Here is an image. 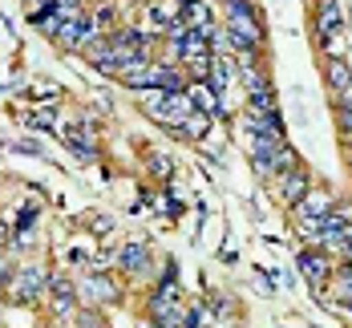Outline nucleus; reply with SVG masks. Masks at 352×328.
I'll return each instance as SVG.
<instances>
[{
  "instance_id": "1",
  "label": "nucleus",
  "mask_w": 352,
  "mask_h": 328,
  "mask_svg": "<svg viewBox=\"0 0 352 328\" xmlns=\"http://www.w3.org/2000/svg\"><path fill=\"white\" fill-rule=\"evenodd\" d=\"M223 36H227V45L239 49V53L259 49L263 29H259V17H255V8H251L247 0H231V4H227V33Z\"/></svg>"
},
{
  "instance_id": "2",
  "label": "nucleus",
  "mask_w": 352,
  "mask_h": 328,
  "mask_svg": "<svg viewBox=\"0 0 352 328\" xmlns=\"http://www.w3.org/2000/svg\"><path fill=\"white\" fill-rule=\"evenodd\" d=\"M45 284H49L45 267H36V263H21V267L8 272V280H4L0 288H4V296H8L12 304H33L36 296L45 292Z\"/></svg>"
},
{
  "instance_id": "3",
  "label": "nucleus",
  "mask_w": 352,
  "mask_h": 328,
  "mask_svg": "<svg viewBox=\"0 0 352 328\" xmlns=\"http://www.w3.org/2000/svg\"><path fill=\"white\" fill-rule=\"evenodd\" d=\"M300 272H304V280L312 284V292L316 296H324V288L332 284V276H336V263H332V255L320 252L316 243L312 248H304L300 252Z\"/></svg>"
},
{
  "instance_id": "4",
  "label": "nucleus",
  "mask_w": 352,
  "mask_h": 328,
  "mask_svg": "<svg viewBox=\"0 0 352 328\" xmlns=\"http://www.w3.org/2000/svg\"><path fill=\"white\" fill-rule=\"evenodd\" d=\"M316 33L324 36V41L344 36V12H340V0H320L316 4Z\"/></svg>"
},
{
  "instance_id": "5",
  "label": "nucleus",
  "mask_w": 352,
  "mask_h": 328,
  "mask_svg": "<svg viewBox=\"0 0 352 328\" xmlns=\"http://www.w3.org/2000/svg\"><path fill=\"white\" fill-rule=\"evenodd\" d=\"M81 296H85V304L94 308V304H109V300H118V284L102 276V272H89L85 280H81Z\"/></svg>"
},
{
  "instance_id": "6",
  "label": "nucleus",
  "mask_w": 352,
  "mask_h": 328,
  "mask_svg": "<svg viewBox=\"0 0 352 328\" xmlns=\"http://www.w3.org/2000/svg\"><path fill=\"white\" fill-rule=\"evenodd\" d=\"M186 94H190L195 109H199V113H207V118H223V113H227V106L219 102V94H214L207 81H190V85H186Z\"/></svg>"
},
{
  "instance_id": "7",
  "label": "nucleus",
  "mask_w": 352,
  "mask_h": 328,
  "mask_svg": "<svg viewBox=\"0 0 352 328\" xmlns=\"http://www.w3.org/2000/svg\"><path fill=\"white\" fill-rule=\"evenodd\" d=\"M332 203H336V199H332L328 190H308V195L300 199V207H296V211H300V219H312V223H320V219L332 215Z\"/></svg>"
},
{
  "instance_id": "8",
  "label": "nucleus",
  "mask_w": 352,
  "mask_h": 328,
  "mask_svg": "<svg viewBox=\"0 0 352 328\" xmlns=\"http://www.w3.org/2000/svg\"><path fill=\"white\" fill-rule=\"evenodd\" d=\"M280 190H283V203H287V207H300V199L308 195V171H304V166H292L280 179Z\"/></svg>"
},
{
  "instance_id": "9",
  "label": "nucleus",
  "mask_w": 352,
  "mask_h": 328,
  "mask_svg": "<svg viewBox=\"0 0 352 328\" xmlns=\"http://www.w3.org/2000/svg\"><path fill=\"white\" fill-rule=\"evenodd\" d=\"M65 146H69L77 158H85V162L98 158V138L89 134V126H69V130H65Z\"/></svg>"
},
{
  "instance_id": "10",
  "label": "nucleus",
  "mask_w": 352,
  "mask_h": 328,
  "mask_svg": "<svg viewBox=\"0 0 352 328\" xmlns=\"http://www.w3.org/2000/svg\"><path fill=\"white\" fill-rule=\"evenodd\" d=\"M49 288H53V296H57V300H53V312H57V316H61V312L69 316L73 308H77V304H73L77 288H73V284L65 280V276H53V280H49Z\"/></svg>"
},
{
  "instance_id": "11",
  "label": "nucleus",
  "mask_w": 352,
  "mask_h": 328,
  "mask_svg": "<svg viewBox=\"0 0 352 328\" xmlns=\"http://www.w3.org/2000/svg\"><path fill=\"white\" fill-rule=\"evenodd\" d=\"M118 263H122L126 272H142V267H150V248H146V243H126V248L118 252Z\"/></svg>"
},
{
  "instance_id": "12",
  "label": "nucleus",
  "mask_w": 352,
  "mask_h": 328,
  "mask_svg": "<svg viewBox=\"0 0 352 328\" xmlns=\"http://www.w3.org/2000/svg\"><path fill=\"white\" fill-rule=\"evenodd\" d=\"M211 122H214V118H207V113H199V109H195V113L182 122V130H178V134H186V138H207V134H211Z\"/></svg>"
},
{
  "instance_id": "13",
  "label": "nucleus",
  "mask_w": 352,
  "mask_h": 328,
  "mask_svg": "<svg viewBox=\"0 0 352 328\" xmlns=\"http://www.w3.org/2000/svg\"><path fill=\"white\" fill-rule=\"evenodd\" d=\"M239 77H243L247 94H259V89H272V85H267V73H263V69H255L251 61H243V69H239Z\"/></svg>"
},
{
  "instance_id": "14",
  "label": "nucleus",
  "mask_w": 352,
  "mask_h": 328,
  "mask_svg": "<svg viewBox=\"0 0 352 328\" xmlns=\"http://www.w3.org/2000/svg\"><path fill=\"white\" fill-rule=\"evenodd\" d=\"M328 85L340 94V89H349L352 85V69L344 65V61H328Z\"/></svg>"
},
{
  "instance_id": "15",
  "label": "nucleus",
  "mask_w": 352,
  "mask_h": 328,
  "mask_svg": "<svg viewBox=\"0 0 352 328\" xmlns=\"http://www.w3.org/2000/svg\"><path fill=\"white\" fill-rule=\"evenodd\" d=\"M33 126H41V130L57 126V106H41V109H33Z\"/></svg>"
},
{
  "instance_id": "16",
  "label": "nucleus",
  "mask_w": 352,
  "mask_h": 328,
  "mask_svg": "<svg viewBox=\"0 0 352 328\" xmlns=\"http://www.w3.org/2000/svg\"><path fill=\"white\" fill-rule=\"evenodd\" d=\"M336 122H340V134L352 138V109H336Z\"/></svg>"
},
{
  "instance_id": "17",
  "label": "nucleus",
  "mask_w": 352,
  "mask_h": 328,
  "mask_svg": "<svg viewBox=\"0 0 352 328\" xmlns=\"http://www.w3.org/2000/svg\"><path fill=\"white\" fill-rule=\"evenodd\" d=\"M33 223H36V207H25V211H21V231H29Z\"/></svg>"
},
{
  "instance_id": "18",
  "label": "nucleus",
  "mask_w": 352,
  "mask_h": 328,
  "mask_svg": "<svg viewBox=\"0 0 352 328\" xmlns=\"http://www.w3.org/2000/svg\"><path fill=\"white\" fill-rule=\"evenodd\" d=\"M77 325L81 328H102V320H94V312H77Z\"/></svg>"
},
{
  "instance_id": "19",
  "label": "nucleus",
  "mask_w": 352,
  "mask_h": 328,
  "mask_svg": "<svg viewBox=\"0 0 352 328\" xmlns=\"http://www.w3.org/2000/svg\"><path fill=\"white\" fill-rule=\"evenodd\" d=\"M89 223H94V231H113V219H106V215H94Z\"/></svg>"
},
{
  "instance_id": "20",
  "label": "nucleus",
  "mask_w": 352,
  "mask_h": 328,
  "mask_svg": "<svg viewBox=\"0 0 352 328\" xmlns=\"http://www.w3.org/2000/svg\"><path fill=\"white\" fill-rule=\"evenodd\" d=\"M336 102H340L336 109H352V85H349V89H340V94H336Z\"/></svg>"
},
{
  "instance_id": "21",
  "label": "nucleus",
  "mask_w": 352,
  "mask_h": 328,
  "mask_svg": "<svg viewBox=\"0 0 352 328\" xmlns=\"http://www.w3.org/2000/svg\"><path fill=\"white\" fill-rule=\"evenodd\" d=\"M154 175H162V179H166V175H170V162H166V158H154Z\"/></svg>"
},
{
  "instance_id": "22",
  "label": "nucleus",
  "mask_w": 352,
  "mask_h": 328,
  "mask_svg": "<svg viewBox=\"0 0 352 328\" xmlns=\"http://www.w3.org/2000/svg\"><path fill=\"white\" fill-rule=\"evenodd\" d=\"M8 235H12V227H8V223L0 219V248H8Z\"/></svg>"
},
{
  "instance_id": "23",
  "label": "nucleus",
  "mask_w": 352,
  "mask_h": 328,
  "mask_svg": "<svg viewBox=\"0 0 352 328\" xmlns=\"http://www.w3.org/2000/svg\"><path fill=\"white\" fill-rule=\"evenodd\" d=\"M8 272H12V267H8V259H0V284L8 280Z\"/></svg>"
},
{
  "instance_id": "24",
  "label": "nucleus",
  "mask_w": 352,
  "mask_h": 328,
  "mask_svg": "<svg viewBox=\"0 0 352 328\" xmlns=\"http://www.w3.org/2000/svg\"><path fill=\"white\" fill-rule=\"evenodd\" d=\"M142 328H158V325H142Z\"/></svg>"
},
{
  "instance_id": "25",
  "label": "nucleus",
  "mask_w": 352,
  "mask_h": 328,
  "mask_svg": "<svg viewBox=\"0 0 352 328\" xmlns=\"http://www.w3.org/2000/svg\"><path fill=\"white\" fill-rule=\"evenodd\" d=\"M227 4H231V0H227Z\"/></svg>"
}]
</instances>
